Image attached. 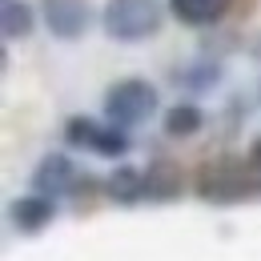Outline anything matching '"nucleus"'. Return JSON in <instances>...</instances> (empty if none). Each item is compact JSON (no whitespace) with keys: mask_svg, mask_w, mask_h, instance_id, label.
Masks as SVG:
<instances>
[{"mask_svg":"<svg viewBox=\"0 0 261 261\" xmlns=\"http://www.w3.org/2000/svg\"><path fill=\"white\" fill-rule=\"evenodd\" d=\"M165 12L161 0H109L105 4V33L113 40H149V36L161 29Z\"/></svg>","mask_w":261,"mask_h":261,"instance_id":"1","label":"nucleus"},{"mask_svg":"<svg viewBox=\"0 0 261 261\" xmlns=\"http://www.w3.org/2000/svg\"><path fill=\"white\" fill-rule=\"evenodd\" d=\"M33 8L24 0H4V36L8 40H20V36L33 33Z\"/></svg>","mask_w":261,"mask_h":261,"instance_id":"12","label":"nucleus"},{"mask_svg":"<svg viewBox=\"0 0 261 261\" xmlns=\"http://www.w3.org/2000/svg\"><path fill=\"white\" fill-rule=\"evenodd\" d=\"M65 137L68 145H81V149H93L97 157H125L129 153V137L121 125H100L93 117H72L65 125Z\"/></svg>","mask_w":261,"mask_h":261,"instance_id":"3","label":"nucleus"},{"mask_svg":"<svg viewBox=\"0 0 261 261\" xmlns=\"http://www.w3.org/2000/svg\"><path fill=\"white\" fill-rule=\"evenodd\" d=\"M169 8H173V16L181 20V24H213V20H221L229 8V0H169Z\"/></svg>","mask_w":261,"mask_h":261,"instance_id":"8","label":"nucleus"},{"mask_svg":"<svg viewBox=\"0 0 261 261\" xmlns=\"http://www.w3.org/2000/svg\"><path fill=\"white\" fill-rule=\"evenodd\" d=\"M201 109L197 105H173L169 113H165V133L169 137H193L197 129H201Z\"/></svg>","mask_w":261,"mask_h":261,"instance_id":"11","label":"nucleus"},{"mask_svg":"<svg viewBox=\"0 0 261 261\" xmlns=\"http://www.w3.org/2000/svg\"><path fill=\"white\" fill-rule=\"evenodd\" d=\"M201 193L213 197V201H237V197L249 193V181H245L233 165H217V169H209V173H205Z\"/></svg>","mask_w":261,"mask_h":261,"instance_id":"7","label":"nucleus"},{"mask_svg":"<svg viewBox=\"0 0 261 261\" xmlns=\"http://www.w3.org/2000/svg\"><path fill=\"white\" fill-rule=\"evenodd\" d=\"M157 113V89L141 76H129L105 93V117L121 129H137Z\"/></svg>","mask_w":261,"mask_h":261,"instance_id":"2","label":"nucleus"},{"mask_svg":"<svg viewBox=\"0 0 261 261\" xmlns=\"http://www.w3.org/2000/svg\"><path fill=\"white\" fill-rule=\"evenodd\" d=\"M40 12H44L48 33L61 36V40H76V36H85V29L93 24L89 0H40Z\"/></svg>","mask_w":261,"mask_h":261,"instance_id":"4","label":"nucleus"},{"mask_svg":"<svg viewBox=\"0 0 261 261\" xmlns=\"http://www.w3.org/2000/svg\"><path fill=\"white\" fill-rule=\"evenodd\" d=\"M181 81L189 89H209V85H217V68H185Z\"/></svg>","mask_w":261,"mask_h":261,"instance_id":"13","label":"nucleus"},{"mask_svg":"<svg viewBox=\"0 0 261 261\" xmlns=\"http://www.w3.org/2000/svg\"><path fill=\"white\" fill-rule=\"evenodd\" d=\"M181 193V169L173 161H157L149 165V173H145V197H153V201H169V197Z\"/></svg>","mask_w":261,"mask_h":261,"instance_id":"9","label":"nucleus"},{"mask_svg":"<svg viewBox=\"0 0 261 261\" xmlns=\"http://www.w3.org/2000/svg\"><path fill=\"white\" fill-rule=\"evenodd\" d=\"M33 189L44 193V197H53V201L61 193H72V189H76V169H72V161L61 157V153L44 157V161L36 165V173H33Z\"/></svg>","mask_w":261,"mask_h":261,"instance_id":"5","label":"nucleus"},{"mask_svg":"<svg viewBox=\"0 0 261 261\" xmlns=\"http://www.w3.org/2000/svg\"><path fill=\"white\" fill-rule=\"evenodd\" d=\"M109 197H113V201H125V205L141 201V197H145V173H137V169H129V165H121V169L109 177Z\"/></svg>","mask_w":261,"mask_h":261,"instance_id":"10","label":"nucleus"},{"mask_svg":"<svg viewBox=\"0 0 261 261\" xmlns=\"http://www.w3.org/2000/svg\"><path fill=\"white\" fill-rule=\"evenodd\" d=\"M53 217H57V205H53V197H44V193L16 197L12 201V225L20 233H40Z\"/></svg>","mask_w":261,"mask_h":261,"instance_id":"6","label":"nucleus"}]
</instances>
